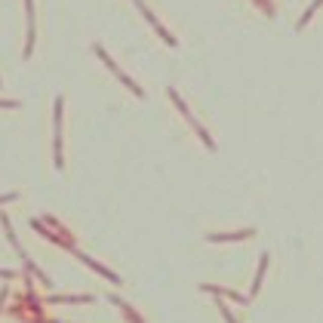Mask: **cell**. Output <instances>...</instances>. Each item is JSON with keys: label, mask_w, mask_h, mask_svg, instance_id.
<instances>
[{"label": "cell", "mask_w": 323, "mask_h": 323, "mask_svg": "<svg viewBox=\"0 0 323 323\" xmlns=\"http://www.w3.org/2000/svg\"><path fill=\"white\" fill-rule=\"evenodd\" d=\"M170 99H173V102H176V108H179V111H182V114H185V117H188V124H191V127H194V130H197V136H200V139H204V142H207V148H216V145H213V139H210V136H207V130H204V127H200V124H197V120H194V117H191V111H188V105H185V102H182V96H179V93H176V90H170Z\"/></svg>", "instance_id": "6da1fadb"}, {"label": "cell", "mask_w": 323, "mask_h": 323, "mask_svg": "<svg viewBox=\"0 0 323 323\" xmlns=\"http://www.w3.org/2000/svg\"><path fill=\"white\" fill-rule=\"evenodd\" d=\"M96 53H99V59H102V62H105V65H108V68H111V71H114V74H117V77H120V80H124V84H127V87H130V90H133V93H136V96H139V99H142V90H139V87H136V84H133V77H127V74H124V71H120V68H117V65H114V59H108V53H105V50H102V47H99V44H96Z\"/></svg>", "instance_id": "7a4b0ae2"}, {"label": "cell", "mask_w": 323, "mask_h": 323, "mask_svg": "<svg viewBox=\"0 0 323 323\" xmlns=\"http://www.w3.org/2000/svg\"><path fill=\"white\" fill-rule=\"evenodd\" d=\"M53 148H56V167L62 170V96L56 99V139H53Z\"/></svg>", "instance_id": "3957f363"}, {"label": "cell", "mask_w": 323, "mask_h": 323, "mask_svg": "<svg viewBox=\"0 0 323 323\" xmlns=\"http://www.w3.org/2000/svg\"><path fill=\"white\" fill-rule=\"evenodd\" d=\"M25 10H28V47H25V56L34 53V4L25 0Z\"/></svg>", "instance_id": "277c9868"}, {"label": "cell", "mask_w": 323, "mask_h": 323, "mask_svg": "<svg viewBox=\"0 0 323 323\" xmlns=\"http://www.w3.org/2000/svg\"><path fill=\"white\" fill-rule=\"evenodd\" d=\"M247 237H253V231H237V234H213L210 240H213V244H225V240H247Z\"/></svg>", "instance_id": "5b68a950"}, {"label": "cell", "mask_w": 323, "mask_h": 323, "mask_svg": "<svg viewBox=\"0 0 323 323\" xmlns=\"http://www.w3.org/2000/svg\"><path fill=\"white\" fill-rule=\"evenodd\" d=\"M200 290H204V293H213V296H231L234 302H247L244 296H237V293H228V290H222V287H207V284H204Z\"/></svg>", "instance_id": "8992f818"}, {"label": "cell", "mask_w": 323, "mask_h": 323, "mask_svg": "<svg viewBox=\"0 0 323 323\" xmlns=\"http://www.w3.org/2000/svg\"><path fill=\"white\" fill-rule=\"evenodd\" d=\"M111 299H114V302H117L120 308H124V314L130 317V323H142V320H139V314H136V311H133V308H130V305H127L124 299H117V296H111Z\"/></svg>", "instance_id": "52a82bcc"}, {"label": "cell", "mask_w": 323, "mask_h": 323, "mask_svg": "<svg viewBox=\"0 0 323 323\" xmlns=\"http://www.w3.org/2000/svg\"><path fill=\"white\" fill-rule=\"evenodd\" d=\"M320 4H323V0H314V4H311V10H308V13H305V16H302V19H299V28H305V22H308V19H311V16H314V10H317V7H320Z\"/></svg>", "instance_id": "ba28073f"}, {"label": "cell", "mask_w": 323, "mask_h": 323, "mask_svg": "<svg viewBox=\"0 0 323 323\" xmlns=\"http://www.w3.org/2000/svg\"><path fill=\"white\" fill-rule=\"evenodd\" d=\"M256 4H259V7H262V10H265V13H268V16H271V13H274V7H271V4H268V0H256Z\"/></svg>", "instance_id": "9c48e42d"}, {"label": "cell", "mask_w": 323, "mask_h": 323, "mask_svg": "<svg viewBox=\"0 0 323 323\" xmlns=\"http://www.w3.org/2000/svg\"><path fill=\"white\" fill-rule=\"evenodd\" d=\"M0 277H16V274L13 271H0Z\"/></svg>", "instance_id": "30bf717a"}]
</instances>
